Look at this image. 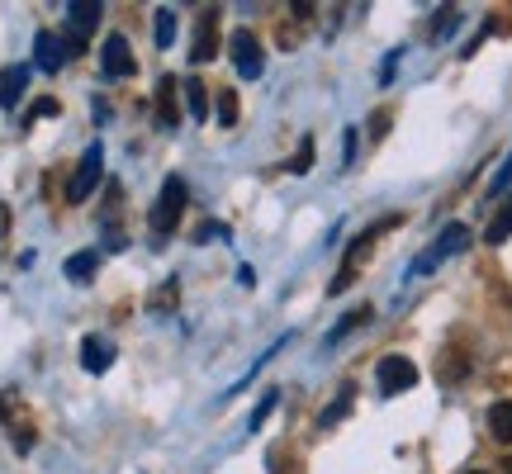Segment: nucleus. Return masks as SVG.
<instances>
[{
	"label": "nucleus",
	"mask_w": 512,
	"mask_h": 474,
	"mask_svg": "<svg viewBox=\"0 0 512 474\" xmlns=\"http://www.w3.org/2000/svg\"><path fill=\"white\" fill-rule=\"evenodd\" d=\"M394 223H399V214H389V219H380V223H375V228H366V233H361V237H356V242H351V252H347V261H342V271L332 275L328 294H342V290H347V285H356V275L366 271V261H370V256H375V242H380V237L389 233Z\"/></svg>",
	"instance_id": "nucleus-1"
},
{
	"label": "nucleus",
	"mask_w": 512,
	"mask_h": 474,
	"mask_svg": "<svg viewBox=\"0 0 512 474\" xmlns=\"http://www.w3.org/2000/svg\"><path fill=\"white\" fill-rule=\"evenodd\" d=\"M0 427L10 432L15 451H34L38 427H34V413H29V403L19 399V389H0Z\"/></svg>",
	"instance_id": "nucleus-2"
},
{
	"label": "nucleus",
	"mask_w": 512,
	"mask_h": 474,
	"mask_svg": "<svg viewBox=\"0 0 512 474\" xmlns=\"http://www.w3.org/2000/svg\"><path fill=\"white\" fill-rule=\"evenodd\" d=\"M185 200H190V190H185L181 176H166L162 181V195H157V204H152V214H147V223H152V233L166 237L176 233V223H181L185 214Z\"/></svg>",
	"instance_id": "nucleus-3"
},
{
	"label": "nucleus",
	"mask_w": 512,
	"mask_h": 474,
	"mask_svg": "<svg viewBox=\"0 0 512 474\" xmlns=\"http://www.w3.org/2000/svg\"><path fill=\"white\" fill-rule=\"evenodd\" d=\"M465 247H470V228H465V223H446V228L437 233V242H432V247H427V252H422L413 266H408V275H432L441 261H446V256L465 252Z\"/></svg>",
	"instance_id": "nucleus-4"
},
{
	"label": "nucleus",
	"mask_w": 512,
	"mask_h": 474,
	"mask_svg": "<svg viewBox=\"0 0 512 474\" xmlns=\"http://www.w3.org/2000/svg\"><path fill=\"white\" fill-rule=\"evenodd\" d=\"M95 24H100V0H72V5H67V34H62L67 57H76L86 48V38H91Z\"/></svg>",
	"instance_id": "nucleus-5"
},
{
	"label": "nucleus",
	"mask_w": 512,
	"mask_h": 474,
	"mask_svg": "<svg viewBox=\"0 0 512 474\" xmlns=\"http://www.w3.org/2000/svg\"><path fill=\"white\" fill-rule=\"evenodd\" d=\"M100 171H105V147L91 143L86 152H81V162H76L72 181H67V204H81V200H86L95 185H100Z\"/></svg>",
	"instance_id": "nucleus-6"
},
{
	"label": "nucleus",
	"mask_w": 512,
	"mask_h": 474,
	"mask_svg": "<svg viewBox=\"0 0 512 474\" xmlns=\"http://www.w3.org/2000/svg\"><path fill=\"white\" fill-rule=\"evenodd\" d=\"M375 384H380L384 399H394V394H408L413 384H418V365L408 361V356H384L375 365Z\"/></svg>",
	"instance_id": "nucleus-7"
},
{
	"label": "nucleus",
	"mask_w": 512,
	"mask_h": 474,
	"mask_svg": "<svg viewBox=\"0 0 512 474\" xmlns=\"http://www.w3.org/2000/svg\"><path fill=\"white\" fill-rule=\"evenodd\" d=\"M228 53H233V67H238L242 81H256V76L266 72V53H261V43H256L252 29H233Z\"/></svg>",
	"instance_id": "nucleus-8"
},
{
	"label": "nucleus",
	"mask_w": 512,
	"mask_h": 474,
	"mask_svg": "<svg viewBox=\"0 0 512 474\" xmlns=\"http://www.w3.org/2000/svg\"><path fill=\"white\" fill-rule=\"evenodd\" d=\"M100 72L110 76V81H124V76H133V53H128V38L124 34H110V38H105V48H100Z\"/></svg>",
	"instance_id": "nucleus-9"
},
{
	"label": "nucleus",
	"mask_w": 512,
	"mask_h": 474,
	"mask_svg": "<svg viewBox=\"0 0 512 474\" xmlns=\"http://www.w3.org/2000/svg\"><path fill=\"white\" fill-rule=\"evenodd\" d=\"M190 57L195 62H214L219 57V10H204L200 24H195V43H190Z\"/></svg>",
	"instance_id": "nucleus-10"
},
{
	"label": "nucleus",
	"mask_w": 512,
	"mask_h": 474,
	"mask_svg": "<svg viewBox=\"0 0 512 474\" xmlns=\"http://www.w3.org/2000/svg\"><path fill=\"white\" fill-rule=\"evenodd\" d=\"M176 95H181V81H176V76H162V81H157V124L162 128L181 124V105H176Z\"/></svg>",
	"instance_id": "nucleus-11"
},
{
	"label": "nucleus",
	"mask_w": 512,
	"mask_h": 474,
	"mask_svg": "<svg viewBox=\"0 0 512 474\" xmlns=\"http://www.w3.org/2000/svg\"><path fill=\"white\" fill-rule=\"evenodd\" d=\"M81 365H86L91 375H105L114 365V342H105L100 332H91V337L81 342Z\"/></svg>",
	"instance_id": "nucleus-12"
},
{
	"label": "nucleus",
	"mask_w": 512,
	"mask_h": 474,
	"mask_svg": "<svg viewBox=\"0 0 512 474\" xmlns=\"http://www.w3.org/2000/svg\"><path fill=\"white\" fill-rule=\"evenodd\" d=\"M29 91V67H5L0 72V110H15Z\"/></svg>",
	"instance_id": "nucleus-13"
},
{
	"label": "nucleus",
	"mask_w": 512,
	"mask_h": 474,
	"mask_svg": "<svg viewBox=\"0 0 512 474\" xmlns=\"http://www.w3.org/2000/svg\"><path fill=\"white\" fill-rule=\"evenodd\" d=\"M34 53H38V72H57V67L67 62V48H62V38H57L53 29H43V34H38Z\"/></svg>",
	"instance_id": "nucleus-14"
},
{
	"label": "nucleus",
	"mask_w": 512,
	"mask_h": 474,
	"mask_svg": "<svg viewBox=\"0 0 512 474\" xmlns=\"http://www.w3.org/2000/svg\"><path fill=\"white\" fill-rule=\"evenodd\" d=\"M508 237H512V195L498 204V214L489 219V228H484V242H489V247H503Z\"/></svg>",
	"instance_id": "nucleus-15"
},
{
	"label": "nucleus",
	"mask_w": 512,
	"mask_h": 474,
	"mask_svg": "<svg viewBox=\"0 0 512 474\" xmlns=\"http://www.w3.org/2000/svg\"><path fill=\"white\" fill-rule=\"evenodd\" d=\"M95 266H100V252H76V256H67V266H62V271H67V280L86 285V280L95 275Z\"/></svg>",
	"instance_id": "nucleus-16"
},
{
	"label": "nucleus",
	"mask_w": 512,
	"mask_h": 474,
	"mask_svg": "<svg viewBox=\"0 0 512 474\" xmlns=\"http://www.w3.org/2000/svg\"><path fill=\"white\" fill-rule=\"evenodd\" d=\"M370 318H375V313H370V304H361V309H351L347 318H342V323H337V328L328 332V342H323V347H337V342H342L347 332H356L361 323H370Z\"/></svg>",
	"instance_id": "nucleus-17"
},
{
	"label": "nucleus",
	"mask_w": 512,
	"mask_h": 474,
	"mask_svg": "<svg viewBox=\"0 0 512 474\" xmlns=\"http://www.w3.org/2000/svg\"><path fill=\"white\" fill-rule=\"evenodd\" d=\"M489 432H494V441H512V399L489 408Z\"/></svg>",
	"instance_id": "nucleus-18"
},
{
	"label": "nucleus",
	"mask_w": 512,
	"mask_h": 474,
	"mask_svg": "<svg viewBox=\"0 0 512 474\" xmlns=\"http://www.w3.org/2000/svg\"><path fill=\"white\" fill-rule=\"evenodd\" d=\"M181 91H185V105H190V119H204V114H209V95H204V91H209V86L190 76V81H185Z\"/></svg>",
	"instance_id": "nucleus-19"
},
{
	"label": "nucleus",
	"mask_w": 512,
	"mask_h": 474,
	"mask_svg": "<svg viewBox=\"0 0 512 474\" xmlns=\"http://www.w3.org/2000/svg\"><path fill=\"white\" fill-rule=\"evenodd\" d=\"M351 394H356V389H342V394H337V403H332V408H323V418H318V427H332V422H342L351 413Z\"/></svg>",
	"instance_id": "nucleus-20"
},
{
	"label": "nucleus",
	"mask_w": 512,
	"mask_h": 474,
	"mask_svg": "<svg viewBox=\"0 0 512 474\" xmlns=\"http://www.w3.org/2000/svg\"><path fill=\"white\" fill-rule=\"evenodd\" d=\"M214 110H219V128H233L238 124V95L228 91V86H219V105Z\"/></svg>",
	"instance_id": "nucleus-21"
},
{
	"label": "nucleus",
	"mask_w": 512,
	"mask_h": 474,
	"mask_svg": "<svg viewBox=\"0 0 512 474\" xmlns=\"http://www.w3.org/2000/svg\"><path fill=\"white\" fill-rule=\"evenodd\" d=\"M171 38H176V10H157V48H171Z\"/></svg>",
	"instance_id": "nucleus-22"
},
{
	"label": "nucleus",
	"mask_w": 512,
	"mask_h": 474,
	"mask_svg": "<svg viewBox=\"0 0 512 474\" xmlns=\"http://www.w3.org/2000/svg\"><path fill=\"white\" fill-rule=\"evenodd\" d=\"M275 403H280V389H271V394H266V399H261V403L252 408V418H247V432H256L261 422L271 418V408H275Z\"/></svg>",
	"instance_id": "nucleus-23"
},
{
	"label": "nucleus",
	"mask_w": 512,
	"mask_h": 474,
	"mask_svg": "<svg viewBox=\"0 0 512 474\" xmlns=\"http://www.w3.org/2000/svg\"><path fill=\"white\" fill-rule=\"evenodd\" d=\"M460 24V10L456 5H446V10H437V24H432V38H446L451 29Z\"/></svg>",
	"instance_id": "nucleus-24"
},
{
	"label": "nucleus",
	"mask_w": 512,
	"mask_h": 474,
	"mask_svg": "<svg viewBox=\"0 0 512 474\" xmlns=\"http://www.w3.org/2000/svg\"><path fill=\"white\" fill-rule=\"evenodd\" d=\"M214 237H219V242H228V237H233V228H228V223H200V228H195V242H214Z\"/></svg>",
	"instance_id": "nucleus-25"
},
{
	"label": "nucleus",
	"mask_w": 512,
	"mask_h": 474,
	"mask_svg": "<svg viewBox=\"0 0 512 474\" xmlns=\"http://www.w3.org/2000/svg\"><path fill=\"white\" fill-rule=\"evenodd\" d=\"M309 166H313V138H304V143H299V157H294V162L285 166V171H294V176H304Z\"/></svg>",
	"instance_id": "nucleus-26"
},
{
	"label": "nucleus",
	"mask_w": 512,
	"mask_h": 474,
	"mask_svg": "<svg viewBox=\"0 0 512 474\" xmlns=\"http://www.w3.org/2000/svg\"><path fill=\"white\" fill-rule=\"evenodd\" d=\"M508 185H512V152H508V162L498 166V176H494V181H489V195H503Z\"/></svg>",
	"instance_id": "nucleus-27"
},
{
	"label": "nucleus",
	"mask_w": 512,
	"mask_h": 474,
	"mask_svg": "<svg viewBox=\"0 0 512 474\" xmlns=\"http://www.w3.org/2000/svg\"><path fill=\"white\" fill-rule=\"evenodd\" d=\"M176 294H181V280H171V285H166V290H157V299H152V309H171V304H176Z\"/></svg>",
	"instance_id": "nucleus-28"
},
{
	"label": "nucleus",
	"mask_w": 512,
	"mask_h": 474,
	"mask_svg": "<svg viewBox=\"0 0 512 474\" xmlns=\"http://www.w3.org/2000/svg\"><path fill=\"white\" fill-rule=\"evenodd\" d=\"M43 114H57V105H53V100H38L34 110H29V124H34V119H43ZM29 124H24V128H29Z\"/></svg>",
	"instance_id": "nucleus-29"
},
{
	"label": "nucleus",
	"mask_w": 512,
	"mask_h": 474,
	"mask_svg": "<svg viewBox=\"0 0 512 474\" xmlns=\"http://www.w3.org/2000/svg\"><path fill=\"white\" fill-rule=\"evenodd\" d=\"M5 228H10V214H5V204H0V237H5Z\"/></svg>",
	"instance_id": "nucleus-30"
},
{
	"label": "nucleus",
	"mask_w": 512,
	"mask_h": 474,
	"mask_svg": "<svg viewBox=\"0 0 512 474\" xmlns=\"http://www.w3.org/2000/svg\"><path fill=\"white\" fill-rule=\"evenodd\" d=\"M503 474H512V456H508V460H503Z\"/></svg>",
	"instance_id": "nucleus-31"
},
{
	"label": "nucleus",
	"mask_w": 512,
	"mask_h": 474,
	"mask_svg": "<svg viewBox=\"0 0 512 474\" xmlns=\"http://www.w3.org/2000/svg\"><path fill=\"white\" fill-rule=\"evenodd\" d=\"M470 474H484V470H470Z\"/></svg>",
	"instance_id": "nucleus-32"
}]
</instances>
